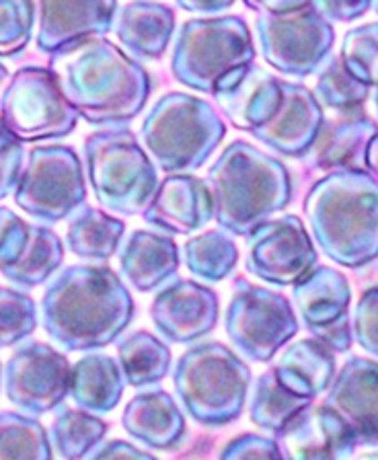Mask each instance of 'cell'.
I'll return each mask as SVG.
<instances>
[{
  "mask_svg": "<svg viewBox=\"0 0 378 460\" xmlns=\"http://www.w3.org/2000/svg\"><path fill=\"white\" fill-rule=\"evenodd\" d=\"M136 313L130 288L107 265H68L49 279L40 314L64 351H95L118 341Z\"/></svg>",
  "mask_w": 378,
  "mask_h": 460,
  "instance_id": "1",
  "label": "cell"
},
{
  "mask_svg": "<svg viewBox=\"0 0 378 460\" xmlns=\"http://www.w3.org/2000/svg\"><path fill=\"white\" fill-rule=\"evenodd\" d=\"M49 68L78 115L95 128H124L145 111L153 91L146 68L107 38L56 52Z\"/></svg>",
  "mask_w": 378,
  "mask_h": 460,
  "instance_id": "2",
  "label": "cell"
},
{
  "mask_svg": "<svg viewBox=\"0 0 378 460\" xmlns=\"http://www.w3.org/2000/svg\"><path fill=\"white\" fill-rule=\"evenodd\" d=\"M303 212L321 253L360 270L378 259V179L370 171H333L306 191Z\"/></svg>",
  "mask_w": 378,
  "mask_h": 460,
  "instance_id": "3",
  "label": "cell"
},
{
  "mask_svg": "<svg viewBox=\"0 0 378 460\" xmlns=\"http://www.w3.org/2000/svg\"><path fill=\"white\" fill-rule=\"evenodd\" d=\"M214 220L228 234L247 236L286 210L294 185L286 164L245 140H234L208 169Z\"/></svg>",
  "mask_w": 378,
  "mask_h": 460,
  "instance_id": "4",
  "label": "cell"
},
{
  "mask_svg": "<svg viewBox=\"0 0 378 460\" xmlns=\"http://www.w3.org/2000/svg\"><path fill=\"white\" fill-rule=\"evenodd\" d=\"M226 138L216 107L188 93H167L142 119L138 140L167 175L194 172L210 161Z\"/></svg>",
  "mask_w": 378,
  "mask_h": 460,
  "instance_id": "5",
  "label": "cell"
},
{
  "mask_svg": "<svg viewBox=\"0 0 378 460\" xmlns=\"http://www.w3.org/2000/svg\"><path fill=\"white\" fill-rule=\"evenodd\" d=\"M251 368L220 341H198L173 368V386L183 411L204 428H224L245 411Z\"/></svg>",
  "mask_w": 378,
  "mask_h": 460,
  "instance_id": "6",
  "label": "cell"
},
{
  "mask_svg": "<svg viewBox=\"0 0 378 460\" xmlns=\"http://www.w3.org/2000/svg\"><path fill=\"white\" fill-rule=\"evenodd\" d=\"M84 169L99 206L110 214L142 216L159 190L156 164L130 128H105L84 140Z\"/></svg>",
  "mask_w": 378,
  "mask_h": 460,
  "instance_id": "7",
  "label": "cell"
},
{
  "mask_svg": "<svg viewBox=\"0 0 378 460\" xmlns=\"http://www.w3.org/2000/svg\"><path fill=\"white\" fill-rule=\"evenodd\" d=\"M253 35L239 14L185 21L171 52V75L188 89L214 95L233 70L255 62Z\"/></svg>",
  "mask_w": 378,
  "mask_h": 460,
  "instance_id": "8",
  "label": "cell"
},
{
  "mask_svg": "<svg viewBox=\"0 0 378 460\" xmlns=\"http://www.w3.org/2000/svg\"><path fill=\"white\" fill-rule=\"evenodd\" d=\"M87 169L73 146H35L27 155L13 199L31 218L58 225L87 206Z\"/></svg>",
  "mask_w": 378,
  "mask_h": 460,
  "instance_id": "9",
  "label": "cell"
},
{
  "mask_svg": "<svg viewBox=\"0 0 378 460\" xmlns=\"http://www.w3.org/2000/svg\"><path fill=\"white\" fill-rule=\"evenodd\" d=\"M81 115L64 95L52 68L23 66L3 91V126L21 142L66 138Z\"/></svg>",
  "mask_w": 378,
  "mask_h": 460,
  "instance_id": "10",
  "label": "cell"
},
{
  "mask_svg": "<svg viewBox=\"0 0 378 460\" xmlns=\"http://www.w3.org/2000/svg\"><path fill=\"white\" fill-rule=\"evenodd\" d=\"M255 35L263 60L284 76L306 78L321 72L330 62L335 43V29L306 3L288 13H259Z\"/></svg>",
  "mask_w": 378,
  "mask_h": 460,
  "instance_id": "11",
  "label": "cell"
},
{
  "mask_svg": "<svg viewBox=\"0 0 378 460\" xmlns=\"http://www.w3.org/2000/svg\"><path fill=\"white\" fill-rule=\"evenodd\" d=\"M226 337L245 359L268 364L294 340L298 319L282 292L237 278L224 313Z\"/></svg>",
  "mask_w": 378,
  "mask_h": 460,
  "instance_id": "12",
  "label": "cell"
},
{
  "mask_svg": "<svg viewBox=\"0 0 378 460\" xmlns=\"http://www.w3.org/2000/svg\"><path fill=\"white\" fill-rule=\"evenodd\" d=\"M70 359L44 341L21 343L4 364L3 383L11 405L27 415H46L70 397Z\"/></svg>",
  "mask_w": 378,
  "mask_h": 460,
  "instance_id": "13",
  "label": "cell"
},
{
  "mask_svg": "<svg viewBox=\"0 0 378 460\" xmlns=\"http://www.w3.org/2000/svg\"><path fill=\"white\" fill-rule=\"evenodd\" d=\"M319 251L304 222L282 214L247 236L245 270L272 286H294L317 268Z\"/></svg>",
  "mask_w": 378,
  "mask_h": 460,
  "instance_id": "14",
  "label": "cell"
},
{
  "mask_svg": "<svg viewBox=\"0 0 378 460\" xmlns=\"http://www.w3.org/2000/svg\"><path fill=\"white\" fill-rule=\"evenodd\" d=\"M292 298L304 329L319 343H323L335 356L349 351L356 340L349 313L352 288L346 273L317 265L309 276L292 286Z\"/></svg>",
  "mask_w": 378,
  "mask_h": 460,
  "instance_id": "15",
  "label": "cell"
},
{
  "mask_svg": "<svg viewBox=\"0 0 378 460\" xmlns=\"http://www.w3.org/2000/svg\"><path fill=\"white\" fill-rule=\"evenodd\" d=\"M64 243L48 225H31L11 210L0 212L3 276L23 290L52 279L64 261Z\"/></svg>",
  "mask_w": 378,
  "mask_h": 460,
  "instance_id": "16",
  "label": "cell"
},
{
  "mask_svg": "<svg viewBox=\"0 0 378 460\" xmlns=\"http://www.w3.org/2000/svg\"><path fill=\"white\" fill-rule=\"evenodd\" d=\"M151 319L165 341L198 343L218 325V294L194 279H173L156 292Z\"/></svg>",
  "mask_w": 378,
  "mask_h": 460,
  "instance_id": "17",
  "label": "cell"
},
{
  "mask_svg": "<svg viewBox=\"0 0 378 460\" xmlns=\"http://www.w3.org/2000/svg\"><path fill=\"white\" fill-rule=\"evenodd\" d=\"M118 11V0H38V49L54 56L75 43L105 38Z\"/></svg>",
  "mask_w": 378,
  "mask_h": 460,
  "instance_id": "18",
  "label": "cell"
},
{
  "mask_svg": "<svg viewBox=\"0 0 378 460\" xmlns=\"http://www.w3.org/2000/svg\"><path fill=\"white\" fill-rule=\"evenodd\" d=\"M274 438L286 460H352L360 446L349 423L325 402H312Z\"/></svg>",
  "mask_w": 378,
  "mask_h": 460,
  "instance_id": "19",
  "label": "cell"
},
{
  "mask_svg": "<svg viewBox=\"0 0 378 460\" xmlns=\"http://www.w3.org/2000/svg\"><path fill=\"white\" fill-rule=\"evenodd\" d=\"M323 124L325 111L315 93L303 83L284 81L280 107L251 136L277 155L303 161L317 142Z\"/></svg>",
  "mask_w": 378,
  "mask_h": 460,
  "instance_id": "20",
  "label": "cell"
},
{
  "mask_svg": "<svg viewBox=\"0 0 378 460\" xmlns=\"http://www.w3.org/2000/svg\"><path fill=\"white\" fill-rule=\"evenodd\" d=\"M282 93L284 78L259 68L253 62L226 75L212 97L234 128L251 134L276 113Z\"/></svg>",
  "mask_w": 378,
  "mask_h": 460,
  "instance_id": "21",
  "label": "cell"
},
{
  "mask_svg": "<svg viewBox=\"0 0 378 460\" xmlns=\"http://www.w3.org/2000/svg\"><path fill=\"white\" fill-rule=\"evenodd\" d=\"M142 218L167 234L198 233L214 220V198L208 181L191 172L167 175Z\"/></svg>",
  "mask_w": 378,
  "mask_h": 460,
  "instance_id": "22",
  "label": "cell"
},
{
  "mask_svg": "<svg viewBox=\"0 0 378 460\" xmlns=\"http://www.w3.org/2000/svg\"><path fill=\"white\" fill-rule=\"evenodd\" d=\"M325 405L338 411L354 429L360 444L378 442V362L352 356L341 366Z\"/></svg>",
  "mask_w": 378,
  "mask_h": 460,
  "instance_id": "23",
  "label": "cell"
},
{
  "mask_svg": "<svg viewBox=\"0 0 378 460\" xmlns=\"http://www.w3.org/2000/svg\"><path fill=\"white\" fill-rule=\"evenodd\" d=\"M376 134L378 124L362 110L335 113L303 161L312 171H368V148Z\"/></svg>",
  "mask_w": 378,
  "mask_h": 460,
  "instance_id": "24",
  "label": "cell"
},
{
  "mask_svg": "<svg viewBox=\"0 0 378 460\" xmlns=\"http://www.w3.org/2000/svg\"><path fill=\"white\" fill-rule=\"evenodd\" d=\"M121 426L136 442L165 452L177 448L188 434L183 409L163 388L134 394L121 413Z\"/></svg>",
  "mask_w": 378,
  "mask_h": 460,
  "instance_id": "25",
  "label": "cell"
},
{
  "mask_svg": "<svg viewBox=\"0 0 378 460\" xmlns=\"http://www.w3.org/2000/svg\"><path fill=\"white\" fill-rule=\"evenodd\" d=\"M181 255L177 243L167 233L154 230H132L121 243L119 271L134 290L153 292L167 286L177 276Z\"/></svg>",
  "mask_w": 378,
  "mask_h": 460,
  "instance_id": "26",
  "label": "cell"
},
{
  "mask_svg": "<svg viewBox=\"0 0 378 460\" xmlns=\"http://www.w3.org/2000/svg\"><path fill=\"white\" fill-rule=\"evenodd\" d=\"M113 31L136 60H161L175 33V11L154 0H132L119 6Z\"/></svg>",
  "mask_w": 378,
  "mask_h": 460,
  "instance_id": "27",
  "label": "cell"
},
{
  "mask_svg": "<svg viewBox=\"0 0 378 460\" xmlns=\"http://www.w3.org/2000/svg\"><path fill=\"white\" fill-rule=\"evenodd\" d=\"M126 385L119 359L101 351H91L73 366L70 399L83 411L105 415L119 405Z\"/></svg>",
  "mask_w": 378,
  "mask_h": 460,
  "instance_id": "28",
  "label": "cell"
},
{
  "mask_svg": "<svg viewBox=\"0 0 378 460\" xmlns=\"http://www.w3.org/2000/svg\"><path fill=\"white\" fill-rule=\"evenodd\" d=\"M274 370L280 383L298 397L315 401L330 391L335 376V354L315 337L288 345Z\"/></svg>",
  "mask_w": 378,
  "mask_h": 460,
  "instance_id": "29",
  "label": "cell"
},
{
  "mask_svg": "<svg viewBox=\"0 0 378 460\" xmlns=\"http://www.w3.org/2000/svg\"><path fill=\"white\" fill-rule=\"evenodd\" d=\"M126 222L103 208L84 206L73 216L66 230V249L84 261H110L121 249Z\"/></svg>",
  "mask_w": 378,
  "mask_h": 460,
  "instance_id": "30",
  "label": "cell"
},
{
  "mask_svg": "<svg viewBox=\"0 0 378 460\" xmlns=\"http://www.w3.org/2000/svg\"><path fill=\"white\" fill-rule=\"evenodd\" d=\"M116 348L126 383L130 386L146 388L159 385L163 378L169 376L173 354H171L167 341L161 337L148 333V331H134L118 340Z\"/></svg>",
  "mask_w": 378,
  "mask_h": 460,
  "instance_id": "31",
  "label": "cell"
},
{
  "mask_svg": "<svg viewBox=\"0 0 378 460\" xmlns=\"http://www.w3.org/2000/svg\"><path fill=\"white\" fill-rule=\"evenodd\" d=\"M312 402L315 401L298 397L296 393L284 386L276 370L269 368L255 380L251 399H249V417L255 426L276 436Z\"/></svg>",
  "mask_w": 378,
  "mask_h": 460,
  "instance_id": "32",
  "label": "cell"
},
{
  "mask_svg": "<svg viewBox=\"0 0 378 460\" xmlns=\"http://www.w3.org/2000/svg\"><path fill=\"white\" fill-rule=\"evenodd\" d=\"M239 263V247L226 230H206L183 244V265L204 282H223Z\"/></svg>",
  "mask_w": 378,
  "mask_h": 460,
  "instance_id": "33",
  "label": "cell"
},
{
  "mask_svg": "<svg viewBox=\"0 0 378 460\" xmlns=\"http://www.w3.org/2000/svg\"><path fill=\"white\" fill-rule=\"evenodd\" d=\"M110 426L101 417L83 409H62L49 429L54 450L62 460H83L105 440Z\"/></svg>",
  "mask_w": 378,
  "mask_h": 460,
  "instance_id": "34",
  "label": "cell"
},
{
  "mask_svg": "<svg viewBox=\"0 0 378 460\" xmlns=\"http://www.w3.org/2000/svg\"><path fill=\"white\" fill-rule=\"evenodd\" d=\"M373 86L360 81L346 68L339 56H331L319 72L315 84V97L323 110H331L333 113L360 111L370 99Z\"/></svg>",
  "mask_w": 378,
  "mask_h": 460,
  "instance_id": "35",
  "label": "cell"
},
{
  "mask_svg": "<svg viewBox=\"0 0 378 460\" xmlns=\"http://www.w3.org/2000/svg\"><path fill=\"white\" fill-rule=\"evenodd\" d=\"M3 428V460H54V444L48 429L33 415L4 411L0 420Z\"/></svg>",
  "mask_w": 378,
  "mask_h": 460,
  "instance_id": "36",
  "label": "cell"
},
{
  "mask_svg": "<svg viewBox=\"0 0 378 460\" xmlns=\"http://www.w3.org/2000/svg\"><path fill=\"white\" fill-rule=\"evenodd\" d=\"M339 58L354 76L378 86V21L349 29L341 40Z\"/></svg>",
  "mask_w": 378,
  "mask_h": 460,
  "instance_id": "37",
  "label": "cell"
},
{
  "mask_svg": "<svg viewBox=\"0 0 378 460\" xmlns=\"http://www.w3.org/2000/svg\"><path fill=\"white\" fill-rule=\"evenodd\" d=\"M0 305H3V348H13L33 335L40 316L30 294L21 288L4 286L0 292Z\"/></svg>",
  "mask_w": 378,
  "mask_h": 460,
  "instance_id": "38",
  "label": "cell"
},
{
  "mask_svg": "<svg viewBox=\"0 0 378 460\" xmlns=\"http://www.w3.org/2000/svg\"><path fill=\"white\" fill-rule=\"evenodd\" d=\"M0 52L3 58H15L30 46L35 27L33 0H0Z\"/></svg>",
  "mask_w": 378,
  "mask_h": 460,
  "instance_id": "39",
  "label": "cell"
},
{
  "mask_svg": "<svg viewBox=\"0 0 378 460\" xmlns=\"http://www.w3.org/2000/svg\"><path fill=\"white\" fill-rule=\"evenodd\" d=\"M354 340L368 356L378 359V286L360 296L352 313Z\"/></svg>",
  "mask_w": 378,
  "mask_h": 460,
  "instance_id": "40",
  "label": "cell"
},
{
  "mask_svg": "<svg viewBox=\"0 0 378 460\" xmlns=\"http://www.w3.org/2000/svg\"><path fill=\"white\" fill-rule=\"evenodd\" d=\"M218 460H286L276 438L241 434L220 450Z\"/></svg>",
  "mask_w": 378,
  "mask_h": 460,
  "instance_id": "41",
  "label": "cell"
},
{
  "mask_svg": "<svg viewBox=\"0 0 378 460\" xmlns=\"http://www.w3.org/2000/svg\"><path fill=\"white\" fill-rule=\"evenodd\" d=\"M0 144H3V164H0L3 181H0V193H3V198H9L15 193L19 179L23 175L27 156H25L23 142H21L17 136H13L4 126H3V138H0Z\"/></svg>",
  "mask_w": 378,
  "mask_h": 460,
  "instance_id": "42",
  "label": "cell"
},
{
  "mask_svg": "<svg viewBox=\"0 0 378 460\" xmlns=\"http://www.w3.org/2000/svg\"><path fill=\"white\" fill-rule=\"evenodd\" d=\"M317 11L331 23H352L374 6V0H312Z\"/></svg>",
  "mask_w": 378,
  "mask_h": 460,
  "instance_id": "43",
  "label": "cell"
},
{
  "mask_svg": "<svg viewBox=\"0 0 378 460\" xmlns=\"http://www.w3.org/2000/svg\"><path fill=\"white\" fill-rule=\"evenodd\" d=\"M87 460H159L151 452L140 450L126 440H111L99 446Z\"/></svg>",
  "mask_w": 378,
  "mask_h": 460,
  "instance_id": "44",
  "label": "cell"
},
{
  "mask_svg": "<svg viewBox=\"0 0 378 460\" xmlns=\"http://www.w3.org/2000/svg\"><path fill=\"white\" fill-rule=\"evenodd\" d=\"M177 6L196 14H218L237 4V0H175Z\"/></svg>",
  "mask_w": 378,
  "mask_h": 460,
  "instance_id": "45",
  "label": "cell"
},
{
  "mask_svg": "<svg viewBox=\"0 0 378 460\" xmlns=\"http://www.w3.org/2000/svg\"><path fill=\"white\" fill-rule=\"evenodd\" d=\"M249 11L255 13H288L303 6L311 0H242Z\"/></svg>",
  "mask_w": 378,
  "mask_h": 460,
  "instance_id": "46",
  "label": "cell"
},
{
  "mask_svg": "<svg viewBox=\"0 0 378 460\" xmlns=\"http://www.w3.org/2000/svg\"><path fill=\"white\" fill-rule=\"evenodd\" d=\"M368 171L378 179V134L368 148Z\"/></svg>",
  "mask_w": 378,
  "mask_h": 460,
  "instance_id": "47",
  "label": "cell"
},
{
  "mask_svg": "<svg viewBox=\"0 0 378 460\" xmlns=\"http://www.w3.org/2000/svg\"><path fill=\"white\" fill-rule=\"evenodd\" d=\"M352 460H378V450L364 452V455H360V456H354Z\"/></svg>",
  "mask_w": 378,
  "mask_h": 460,
  "instance_id": "48",
  "label": "cell"
},
{
  "mask_svg": "<svg viewBox=\"0 0 378 460\" xmlns=\"http://www.w3.org/2000/svg\"><path fill=\"white\" fill-rule=\"evenodd\" d=\"M374 107H376V113H378V86H376V93H374Z\"/></svg>",
  "mask_w": 378,
  "mask_h": 460,
  "instance_id": "49",
  "label": "cell"
},
{
  "mask_svg": "<svg viewBox=\"0 0 378 460\" xmlns=\"http://www.w3.org/2000/svg\"><path fill=\"white\" fill-rule=\"evenodd\" d=\"M374 11H376V14H378V0H374Z\"/></svg>",
  "mask_w": 378,
  "mask_h": 460,
  "instance_id": "50",
  "label": "cell"
}]
</instances>
